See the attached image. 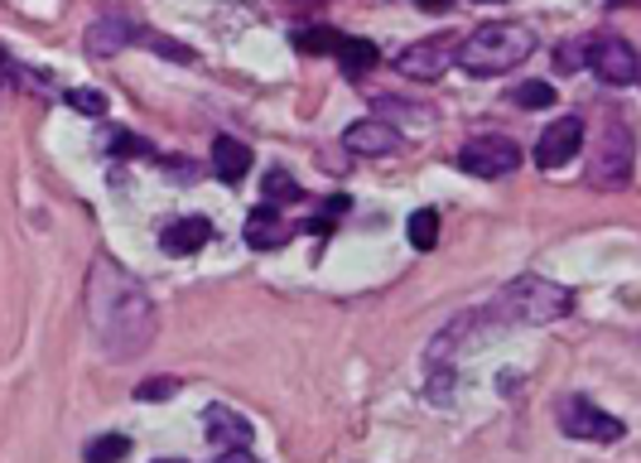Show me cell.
Masks as SVG:
<instances>
[{"label": "cell", "mask_w": 641, "mask_h": 463, "mask_svg": "<svg viewBox=\"0 0 641 463\" xmlns=\"http://www.w3.org/2000/svg\"><path fill=\"white\" fill-rule=\"evenodd\" d=\"M87 309H92V333L116 362L136 357L155 338V304L116 260H97L87 275Z\"/></svg>", "instance_id": "6da1fadb"}, {"label": "cell", "mask_w": 641, "mask_h": 463, "mask_svg": "<svg viewBox=\"0 0 641 463\" xmlns=\"http://www.w3.org/2000/svg\"><path fill=\"white\" fill-rule=\"evenodd\" d=\"M535 53V35L521 20H492L477 24L469 39L458 43V68L473 78H497V72L521 68Z\"/></svg>", "instance_id": "7a4b0ae2"}, {"label": "cell", "mask_w": 641, "mask_h": 463, "mask_svg": "<svg viewBox=\"0 0 641 463\" xmlns=\"http://www.w3.org/2000/svg\"><path fill=\"white\" fill-rule=\"evenodd\" d=\"M574 309V295L545 275H516L497 299L483 309L487 324H555Z\"/></svg>", "instance_id": "3957f363"}, {"label": "cell", "mask_w": 641, "mask_h": 463, "mask_svg": "<svg viewBox=\"0 0 641 463\" xmlns=\"http://www.w3.org/2000/svg\"><path fill=\"white\" fill-rule=\"evenodd\" d=\"M589 179L603 188H622L632 179V130L618 121V116H603L599 126V145H593V165Z\"/></svg>", "instance_id": "277c9868"}, {"label": "cell", "mask_w": 641, "mask_h": 463, "mask_svg": "<svg viewBox=\"0 0 641 463\" xmlns=\"http://www.w3.org/2000/svg\"><path fill=\"white\" fill-rule=\"evenodd\" d=\"M526 150L506 136H477L458 150V169L473 174V179H502V174H516Z\"/></svg>", "instance_id": "5b68a950"}, {"label": "cell", "mask_w": 641, "mask_h": 463, "mask_svg": "<svg viewBox=\"0 0 641 463\" xmlns=\"http://www.w3.org/2000/svg\"><path fill=\"white\" fill-rule=\"evenodd\" d=\"M584 63L599 72L603 82H613V87H632L637 72H641L637 49L622 35H593V39H584Z\"/></svg>", "instance_id": "8992f818"}, {"label": "cell", "mask_w": 641, "mask_h": 463, "mask_svg": "<svg viewBox=\"0 0 641 463\" xmlns=\"http://www.w3.org/2000/svg\"><path fill=\"white\" fill-rule=\"evenodd\" d=\"M458 63V39L454 35H430V39H415L411 49H405L396 58V68L405 72V78H415V82H434V78H444L448 68Z\"/></svg>", "instance_id": "52a82bcc"}, {"label": "cell", "mask_w": 641, "mask_h": 463, "mask_svg": "<svg viewBox=\"0 0 641 463\" xmlns=\"http://www.w3.org/2000/svg\"><path fill=\"white\" fill-rule=\"evenodd\" d=\"M560 430L574 434V440H599V444H613V440H622V434H628V425H622L618 415L599 411V405L584 401V396H564V405H560Z\"/></svg>", "instance_id": "ba28073f"}, {"label": "cell", "mask_w": 641, "mask_h": 463, "mask_svg": "<svg viewBox=\"0 0 641 463\" xmlns=\"http://www.w3.org/2000/svg\"><path fill=\"white\" fill-rule=\"evenodd\" d=\"M579 145H584V121H579V116H560V121H550L545 136L535 140V165L564 169L579 155Z\"/></svg>", "instance_id": "9c48e42d"}, {"label": "cell", "mask_w": 641, "mask_h": 463, "mask_svg": "<svg viewBox=\"0 0 641 463\" xmlns=\"http://www.w3.org/2000/svg\"><path fill=\"white\" fill-rule=\"evenodd\" d=\"M343 145L353 155H396L401 150V130L396 126H386V121H353L343 130Z\"/></svg>", "instance_id": "30bf717a"}, {"label": "cell", "mask_w": 641, "mask_h": 463, "mask_svg": "<svg viewBox=\"0 0 641 463\" xmlns=\"http://www.w3.org/2000/svg\"><path fill=\"white\" fill-rule=\"evenodd\" d=\"M208 237H213V223L194 213V217H174V223H165V232H159V246H165L169 256H194V252L208 246Z\"/></svg>", "instance_id": "8fae6325"}, {"label": "cell", "mask_w": 641, "mask_h": 463, "mask_svg": "<svg viewBox=\"0 0 641 463\" xmlns=\"http://www.w3.org/2000/svg\"><path fill=\"white\" fill-rule=\"evenodd\" d=\"M203 425H208V440L217 444V454H223V449H252V425H246L237 411H227V405H208Z\"/></svg>", "instance_id": "7c38bea8"}, {"label": "cell", "mask_w": 641, "mask_h": 463, "mask_svg": "<svg viewBox=\"0 0 641 463\" xmlns=\"http://www.w3.org/2000/svg\"><path fill=\"white\" fill-rule=\"evenodd\" d=\"M246 242H252L256 252H275V246L289 242V223L280 217V208H275V203H260V208L246 217Z\"/></svg>", "instance_id": "4fadbf2b"}, {"label": "cell", "mask_w": 641, "mask_h": 463, "mask_svg": "<svg viewBox=\"0 0 641 463\" xmlns=\"http://www.w3.org/2000/svg\"><path fill=\"white\" fill-rule=\"evenodd\" d=\"M213 169H217V179L241 184L246 169H252V150H246L237 136H217V140H213Z\"/></svg>", "instance_id": "5bb4252c"}, {"label": "cell", "mask_w": 641, "mask_h": 463, "mask_svg": "<svg viewBox=\"0 0 641 463\" xmlns=\"http://www.w3.org/2000/svg\"><path fill=\"white\" fill-rule=\"evenodd\" d=\"M333 58L343 63L347 78H367V72L376 68V58H382V53H376V43H372V39H353V35H343V39H338V49H333Z\"/></svg>", "instance_id": "9a60e30c"}, {"label": "cell", "mask_w": 641, "mask_h": 463, "mask_svg": "<svg viewBox=\"0 0 641 463\" xmlns=\"http://www.w3.org/2000/svg\"><path fill=\"white\" fill-rule=\"evenodd\" d=\"M130 39H140V29L126 24V20H101V24L87 29V49L92 53H116V49H126Z\"/></svg>", "instance_id": "2e32d148"}, {"label": "cell", "mask_w": 641, "mask_h": 463, "mask_svg": "<svg viewBox=\"0 0 641 463\" xmlns=\"http://www.w3.org/2000/svg\"><path fill=\"white\" fill-rule=\"evenodd\" d=\"M405 237H411L415 252H430V246L440 242V213H434V208H415L411 223H405Z\"/></svg>", "instance_id": "e0dca14e"}, {"label": "cell", "mask_w": 641, "mask_h": 463, "mask_svg": "<svg viewBox=\"0 0 641 463\" xmlns=\"http://www.w3.org/2000/svg\"><path fill=\"white\" fill-rule=\"evenodd\" d=\"M130 454V440H126V434H101V440H92V444H87V463H121Z\"/></svg>", "instance_id": "ac0fdd59"}, {"label": "cell", "mask_w": 641, "mask_h": 463, "mask_svg": "<svg viewBox=\"0 0 641 463\" xmlns=\"http://www.w3.org/2000/svg\"><path fill=\"white\" fill-rule=\"evenodd\" d=\"M289 39H295L299 53H333L343 35H338V29H299V35H289Z\"/></svg>", "instance_id": "d6986e66"}, {"label": "cell", "mask_w": 641, "mask_h": 463, "mask_svg": "<svg viewBox=\"0 0 641 463\" xmlns=\"http://www.w3.org/2000/svg\"><path fill=\"white\" fill-rule=\"evenodd\" d=\"M516 107H526V111H545V107H555V87L550 82H521L516 92H512Z\"/></svg>", "instance_id": "ffe728a7"}, {"label": "cell", "mask_w": 641, "mask_h": 463, "mask_svg": "<svg viewBox=\"0 0 641 463\" xmlns=\"http://www.w3.org/2000/svg\"><path fill=\"white\" fill-rule=\"evenodd\" d=\"M299 198H304V188L289 179L285 169H270L266 174V203H299Z\"/></svg>", "instance_id": "44dd1931"}, {"label": "cell", "mask_w": 641, "mask_h": 463, "mask_svg": "<svg viewBox=\"0 0 641 463\" xmlns=\"http://www.w3.org/2000/svg\"><path fill=\"white\" fill-rule=\"evenodd\" d=\"M63 101H68V107H78L82 116H107V97H101V92H87V87H68Z\"/></svg>", "instance_id": "7402d4cb"}, {"label": "cell", "mask_w": 641, "mask_h": 463, "mask_svg": "<svg viewBox=\"0 0 641 463\" xmlns=\"http://www.w3.org/2000/svg\"><path fill=\"white\" fill-rule=\"evenodd\" d=\"M111 155H121V159H136V155H150V145L136 140V136H126V130H116L111 136Z\"/></svg>", "instance_id": "603a6c76"}, {"label": "cell", "mask_w": 641, "mask_h": 463, "mask_svg": "<svg viewBox=\"0 0 641 463\" xmlns=\"http://www.w3.org/2000/svg\"><path fill=\"white\" fill-rule=\"evenodd\" d=\"M174 386H179V382H169V376H155V382L136 386V401H165V396H174Z\"/></svg>", "instance_id": "cb8c5ba5"}, {"label": "cell", "mask_w": 641, "mask_h": 463, "mask_svg": "<svg viewBox=\"0 0 641 463\" xmlns=\"http://www.w3.org/2000/svg\"><path fill=\"white\" fill-rule=\"evenodd\" d=\"M555 68H560V72H574V68H584V43H570V49H564V43H560V53H555Z\"/></svg>", "instance_id": "d4e9b609"}, {"label": "cell", "mask_w": 641, "mask_h": 463, "mask_svg": "<svg viewBox=\"0 0 641 463\" xmlns=\"http://www.w3.org/2000/svg\"><path fill=\"white\" fill-rule=\"evenodd\" d=\"M217 463H256V459L246 454V449H223V454H217Z\"/></svg>", "instance_id": "484cf974"}, {"label": "cell", "mask_w": 641, "mask_h": 463, "mask_svg": "<svg viewBox=\"0 0 641 463\" xmlns=\"http://www.w3.org/2000/svg\"><path fill=\"white\" fill-rule=\"evenodd\" d=\"M454 0H420V10H430V14H440V10H448Z\"/></svg>", "instance_id": "4316f807"}, {"label": "cell", "mask_w": 641, "mask_h": 463, "mask_svg": "<svg viewBox=\"0 0 641 463\" xmlns=\"http://www.w3.org/2000/svg\"><path fill=\"white\" fill-rule=\"evenodd\" d=\"M155 463H188V459H155Z\"/></svg>", "instance_id": "83f0119b"}, {"label": "cell", "mask_w": 641, "mask_h": 463, "mask_svg": "<svg viewBox=\"0 0 641 463\" xmlns=\"http://www.w3.org/2000/svg\"><path fill=\"white\" fill-rule=\"evenodd\" d=\"M483 6H487V0H483Z\"/></svg>", "instance_id": "f1b7e54d"}]
</instances>
